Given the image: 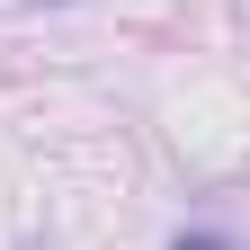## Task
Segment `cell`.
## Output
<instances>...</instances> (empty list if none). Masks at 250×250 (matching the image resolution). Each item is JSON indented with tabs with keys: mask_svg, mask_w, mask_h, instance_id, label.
<instances>
[{
	"mask_svg": "<svg viewBox=\"0 0 250 250\" xmlns=\"http://www.w3.org/2000/svg\"><path fill=\"white\" fill-rule=\"evenodd\" d=\"M170 250H241V241H224V232H179Z\"/></svg>",
	"mask_w": 250,
	"mask_h": 250,
	"instance_id": "cell-1",
	"label": "cell"
}]
</instances>
